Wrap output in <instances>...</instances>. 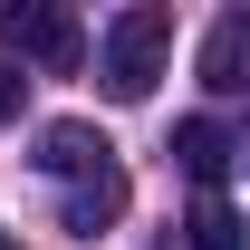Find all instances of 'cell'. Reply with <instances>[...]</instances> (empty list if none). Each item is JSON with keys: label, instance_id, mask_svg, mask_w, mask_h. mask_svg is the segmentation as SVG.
I'll list each match as a JSON object with an SVG mask.
<instances>
[{"label": "cell", "instance_id": "4", "mask_svg": "<svg viewBox=\"0 0 250 250\" xmlns=\"http://www.w3.org/2000/svg\"><path fill=\"white\" fill-rule=\"evenodd\" d=\"M202 87L212 96H241L250 87V10H221L212 39H202Z\"/></svg>", "mask_w": 250, "mask_h": 250}, {"label": "cell", "instance_id": "3", "mask_svg": "<svg viewBox=\"0 0 250 250\" xmlns=\"http://www.w3.org/2000/svg\"><path fill=\"white\" fill-rule=\"evenodd\" d=\"M116 164V145L96 135V125H39V173H58V183H87V173H106Z\"/></svg>", "mask_w": 250, "mask_h": 250}, {"label": "cell", "instance_id": "5", "mask_svg": "<svg viewBox=\"0 0 250 250\" xmlns=\"http://www.w3.org/2000/svg\"><path fill=\"white\" fill-rule=\"evenodd\" d=\"M58 221L77 231V241H96L106 221H125V173L106 164V173H87V183H67V202H58Z\"/></svg>", "mask_w": 250, "mask_h": 250}, {"label": "cell", "instance_id": "9", "mask_svg": "<svg viewBox=\"0 0 250 250\" xmlns=\"http://www.w3.org/2000/svg\"><path fill=\"white\" fill-rule=\"evenodd\" d=\"M0 250H20V231H10V221H0Z\"/></svg>", "mask_w": 250, "mask_h": 250}, {"label": "cell", "instance_id": "8", "mask_svg": "<svg viewBox=\"0 0 250 250\" xmlns=\"http://www.w3.org/2000/svg\"><path fill=\"white\" fill-rule=\"evenodd\" d=\"M20 96H29V77H20V67H10V58H0V125H10V116H20Z\"/></svg>", "mask_w": 250, "mask_h": 250}, {"label": "cell", "instance_id": "2", "mask_svg": "<svg viewBox=\"0 0 250 250\" xmlns=\"http://www.w3.org/2000/svg\"><path fill=\"white\" fill-rule=\"evenodd\" d=\"M0 48H10V67L29 58V67H48V77H77V67H87V29H77L67 10H48V0H10V10H0Z\"/></svg>", "mask_w": 250, "mask_h": 250}, {"label": "cell", "instance_id": "1", "mask_svg": "<svg viewBox=\"0 0 250 250\" xmlns=\"http://www.w3.org/2000/svg\"><path fill=\"white\" fill-rule=\"evenodd\" d=\"M164 58H173V10H154V0H135V10H116L106 20V39H96V77H106V96L116 106H145L164 77Z\"/></svg>", "mask_w": 250, "mask_h": 250}, {"label": "cell", "instance_id": "6", "mask_svg": "<svg viewBox=\"0 0 250 250\" xmlns=\"http://www.w3.org/2000/svg\"><path fill=\"white\" fill-rule=\"evenodd\" d=\"M231 154H241V145H231L212 116H183V125H173V164H183L192 183H221V173H231Z\"/></svg>", "mask_w": 250, "mask_h": 250}, {"label": "cell", "instance_id": "7", "mask_svg": "<svg viewBox=\"0 0 250 250\" xmlns=\"http://www.w3.org/2000/svg\"><path fill=\"white\" fill-rule=\"evenodd\" d=\"M183 250H250V221L221 202V192H202L192 202V221H183Z\"/></svg>", "mask_w": 250, "mask_h": 250}]
</instances>
